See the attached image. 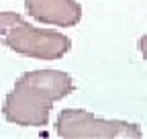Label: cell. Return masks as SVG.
<instances>
[{
    "instance_id": "obj_1",
    "label": "cell",
    "mask_w": 147,
    "mask_h": 139,
    "mask_svg": "<svg viewBox=\"0 0 147 139\" xmlns=\"http://www.w3.org/2000/svg\"><path fill=\"white\" fill-rule=\"evenodd\" d=\"M74 92L69 74L59 70H35L25 72L14 88L6 94L2 115L8 123L21 127H43L49 123V113L55 100Z\"/></svg>"
},
{
    "instance_id": "obj_2",
    "label": "cell",
    "mask_w": 147,
    "mask_h": 139,
    "mask_svg": "<svg viewBox=\"0 0 147 139\" xmlns=\"http://www.w3.org/2000/svg\"><path fill=\"white\" fill-rule=\"evenodd\" d=\"M0 43L21 55L37 59H59L71 47V41L65 35L49 29H37L21 14L10 10L0 12Z\"/></svg>"
},
{
    "instance_id": "obj_3",
    "label": "cell",
    "mask_w": 147,
    "mask_h": 139,
    "mask_svg": "<svg viewBox=\"0 0 147 139\" xmlns=\"http://www.w3.org/2000/svg\"><path fill=\"white\" fill-rule=\"evenodd\" d=\"M59 137L65 139H115V137H141L143 131L135 123L127 121L98 119L88 111L63 109L55 121Z\"/></svg>"
},
{
    "instance_id": "obj_4",
    "label": "cell",
    "mask_w": 147,
    "mask_h": 139,
    "mask_svg": "<svg viewBox=\"0 0 147 139\" xmlns=\"http://www.w3.org/2000/svg\"><path fill=\"white\" fill-rule=\"evenodd\" d=\"M25 8L35 21L55 27H76L82 19L76 0H25Z\"/></svg>"
},
{
    "instance_id": "obj_5",
    "label": "cell",
    "mask_w": 147,
    "mask_h": 139,
    "mask_svg": "<svg viewBox=\"0 0 147 139\" xmlns=\"http://www.w3.org/2000/svg\"><path fill=\"white\" fill-rule=\"evenodd\" d=\"M139 51H141V55L147 59V33L143 35L141 39H139Z\"/></svg>"
}]
</instances>
